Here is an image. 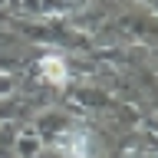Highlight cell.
<instances>
[{
    "mask_svg": "<svg viewBox=\"0 0 158 158\" xmlns=\"http://www.w3.org/2000/svg\"><path fill=\"white\" fill-rule=\"evenodd\" d=\"M43 73H49V82H63V79H66V73H63V63H59V59H46V63H43Z\"/></svg>",
    "mask_w": 158,
    "mask_h": 158,
    "instance_id": "obj_1",
    "label": "cell"
}]
</instances>
